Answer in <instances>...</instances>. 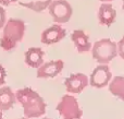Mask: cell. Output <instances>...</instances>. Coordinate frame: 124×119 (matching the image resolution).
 I'll list each match as a JSON object with an SVG mask.
<instances>
[{
    "label": "cell",
    "instance_id": "obj_1",
    "mask_svg": "<svg viewBox=\"0 0 124 119\" xmlns=\"http://www.w3.org/2000/svg\"><path fill=\"white\" fill-rule=\"evenodd\" d=\"M16 101L23 107L24 116L26 118H38L45 115L46 105L44 98L31 87H23L15 93Z\"/></svg>",
    "mask_w": 124,
    "mask_h": 119
},
{
    "label": "cell",
    "instance_id": "obj_2",
    "mask_svg": "<svg viewBox=\"0 0 124 119\" xmlns=\"http://www.w3.org/2000/svg\"><path fill=\"white\" fill-rule=\"evenodd\" d=\"M0 37V47L6 51L13 50L25 35L26 26L20 19H10L6 22Z\"/></svg>",
    "mask_w": 124,
    "mask_h": 119
},
{
    "label": "cell",
    "instance_id": "obj_3",
    "mask_svg": "<svg viewBox=\"0 0 124 119\" xmlns=\"http://www.w3.org/2000/svg\"><path fill=\"white\" fill-rule=\"evenodd\" d=\"M92 55L99 65H108L118 55V46L110 38H102L94 44Z\"/></svg>",
    "mask_w": 124,
    "mask_h": 119
},
{
    "label": "cell",
    "instance_id": "obj_4",
    "mask_svg": "<svg viewBox=\"0 0 124 119\" xmlns=\"http://www.w3.org/2000/svg\"><path fill=\"white\" fill-rule=\"evenodd\" d=\"M57 111L62 119H81L83 110L73 95H64L57 105Z\"/></svg>",
    "mask_w": 124,
    "mask_h": 119
},
{
    "label": "cell",
    "instance_id": "obj_5",
    "mask_svg": "<svg viewBox=\"0 0 124 119\" xmlns=\"http://www.w3.org/2000/svg\"><path fill=\"white\" fill-rule=\"evenodd\" d=\"M48 10L54 22L58 24L66 23L72 17V7L66 0H54L48 6Z\"/></svg>",
    "mask_w": 124,
    "mask_h": 119
},
{
    "label": "cell",
    "instance_id": "obj_6",
    "mask_svg": "<svg viewBox=\"0 0 124 119\" xmlns=\"http://www.w3.org/2000/svg\"><path fill=\"white\" fill-rule=\"evenodd\" d=\"M112 80V73L108 65H99L93 70L89 78L90 86L102 89L107 86Z\"/></svg>",
    "mask_w": 124,
    "mask_h": 119
},
{
    "label": "cell",
    "instance_id": "obj_7",
    "mask_svg": "<svg viewBox=\"0 0 124 119\" xmlns=\"http://www.w3.org/2000/svg\"><path fill=\"white\" fill-rule=\"evenodd\" d=\"M89 84V79L84 73H74L71 74L64 81V86L69 93L78 94L86 89Z\"/></svg>",
    "mask_w": 124,
    "mask_h": 119
},
{
    "label": "cell",
    "instance_id": "obj_8",
    "mask_svg": "<svg viewBox=\"0 0 124 119\" xmlns=\"http://www.w3.org/2000/svg\"><path fill=\"white\" fill-rule=\"evenodd\" d=\"M64 68V62L62 60H52L43 63L37 69L36 76L38 79H52L56 78Z\"/></svg>",
    "mask_w": 124,
    "mask_h": 119
},
{
    "label": "cell",
    "instance_id": "obj_9",
    "mask_svg": "<svg viewBox=\"0 0 124 119\" xmlns=\"http://www.w3.org/2000/svg\"><path fill=\"white\" fill-rule=\"evenodd\" d=\"M66 31L60 25H51L50 27L46 28L40 36V41L45 45H54V44L59 43L60 41L65 37Z\"/></svg>",
    "mask_w": 124,
    "mask_h": 119
},
{
    "label": "cell",
    "instance_id": "obj_10",
    "mask_svg": "<svg viewBox=\"0 0 124 119\" xmlns=\"http://www.w3.org/2000/svg\"><path fill=\"white\" fill-rule=\"evenodd\" d=\"M116 19V11L111 3L103 2L98 10V20L101 25L110 26L114 23Z\"/></svg>",
    "mask_w": 124,
    "mask_h": 119
},
{
    "label": "cell",
    "instance_id": "obj_11",
    "mask_svg": "<svg viewBox=\"0 0 124 119\" xmlns=\"http://www.w3.org/2000/svg\"><path fill=\"white\" fill-rule=\"evenodd\" d=\"M44 50L39 47H31L25 51V63L31 68L38 69L44 63Z\"/></svg>",
    "mask_w": 124,
    "mask_h": 119
},
{
    "label": "cell",
    "instance_id": "obj_12",
    "mask_svg": "<svg viewBox=\"0 0 124 119\" xmlns=\"http://www.w3.org/2000/svg\"><path fill=\"white\" fill-rule=\"evenodd\" d=\"M71 39L74 43L75 48L78 52H87L90 50V43L89 38L86 35V33L82 30H75L71 34Z\"/></svg>",
    "mask_w": 124,
    "mask_h": 119
},
{
    "label": "cell",
    "instance_id": "obj_13",
    "mask_svg": "<svg viewBox=\"0 0 124 119\" xmlns=\"http://www.w3.org/2000/svg\"><path fill=\"white\" fill-rule=\"evenodd\" d=\"M16 103L15 93L9 86L0 87V110L7 111L11 109Z\"/></svg>",
    "mask_w": 124,
    "mask_h": 119
},
{
    "label": "cell",
    "instance_id": "obj_14",
    "mask_svg": "<svg viewBox=\"0 0 124 119\" xmlns=\"http://www.w3.org/2000/svg\"><path fill=\"white\" fill-rule=\"evenodd\" d=\"M109 91L113 96L124 101V76H119L110 81Z\"/></svg>",
    "mask_w": 124,
    "mask_h": 119
},
{
    "label": "cell",
    "instance_id": "obj_15",
    "mask_svg": "<svg viewBox=\"0 0 124 119\" xmlns=\"http://www.w3.org/2000/svg\"><path fill=\"white\" fill-rule=\"evenodd\" d=\"M50 2H51V0H48V1H45V2H31V3H21V4L24 7H27L28 9H32V10L41 11L45 8H48Z\"/></svg>",
    "mask_w": 124,
    "mask_h": 119
},
{
    "label": "cell",
    "instance_id": "obj_16",
    "mask_svg": "<svg viewBox=\"0 0 124 119\" xmlns=\"http://www.w3.org/2000/svg\"><path fill=\"white\" fill-rule=\"evenodd\" d=\"M7 22V13H6V10L2 6H0V28H2L4 26Z\"/></svg>",
    "mask_w": 124,
    "mask_h": 119
},
{
    "label": "cell",
    "instance_id": "obj_17",
    "mask_svg": "<svg viewBox=\"0 0 124 119\" xmlns=\"http://www.w3.org/2000/svg\"><path fill=\"white\" fill-rule=\"evenodd\" d=\"M116 46H118V55L124 60V36L119 41Z\"/></svg>",
    "mask_w": 124,
    "mask_h": 119
},
{
    "label": "cell",
    "instance_id": "obj_18",
    "mask_svg": "<svg viewBox=\"0 0 124 119\" xmlns=\"http://www.w3.org/2000/svg\"><path fill=\"white\" fill-rule=\"evenodd\" d=\"M6 78H7V71L3 66L0 63V86L4 85V83H6Z\"/></svg>",
    "mask_w": 124,
    "mask_h": 119
},
{
    "label": "cell",
    "instance_id": "obj_19",
    "mask_svg": "<svg viewBox=\"0 0 124 119\" xmlns=\"http://www.w3.org/2000/svg\"><path fill=\"white\" fill-rule=\"evenodd\" d=\"M17 0H0V6L6 7V6H10V4L16 2Z\"/></svg>",
    "mask_w": 124,
    "mask_h": 119
},
{
    "label": "cell",
    "instance_id": "obj_20",
    "mask_svg": "<svg viewBox=\"0 0 124 119\" xmlns=\"http://www.w3.org/2000/svg\"><path fill=\"white\" fill-rule=\"evenodd\" d=\"M101 2H111V1H113V0H100Z\"/></svg>",
    "mask_w": 124,
    "mask_h": 119
},
{
    "label": "cell",
    "instance_id": "obj_21",
    "mask_svg": "<svg viewBox=\"0 0 124 119\" xmlns=\"http://www.w3.org/2000/svg\"><path fill=\"white\" fill-rule=\"evenodd\" d=\"M0 119H3V116H2V111L0 110Z\"/></svg>",
    "mask_w": 124,
    "mask_h": 119
},
{
    "label": "cell",
    "instance_id": "obj_22",
    "mask_svg": "<svg viewBox=\"0 0 124 119\" xmlns=\"http://www.w3.org/2000/svg\"><path fill=\"white\" fill-rule=\"evenodd\" d=\"M122 8H123V10H124V0H123V4H122Z\"/></svg>",
    "mask_w": 124,
    "mask_h": 119
},
{
    "label": "cell",
    "instance_id": "obj_23",
    "mask_svg": "<svg viewBox=\"0 0 124 119\" xmlns=\"http://www.w3.org/2000/svg\"><path fill=\"white\" fill-rule=\"evenodd\" d=\"M20 119H28V118H26V117H23V118H20Z\"/></svg>",
    "mask_w": 124,
    "mask_h": 119
},
{
    "label": "cell",
    "instance_id": "obj_24",
    "mask_svg": "<svg viewBox=\"0 0 124 119\" xmlns=\"http://www.w3.org/2000/svg\"><path fill=\"white\" fill-rule=\"evenodd\" d=\"M43 119H51V118H43Z\"/></svg>",
    "mask_w": 124,
    "mask_h": 119
}]
</instances>
